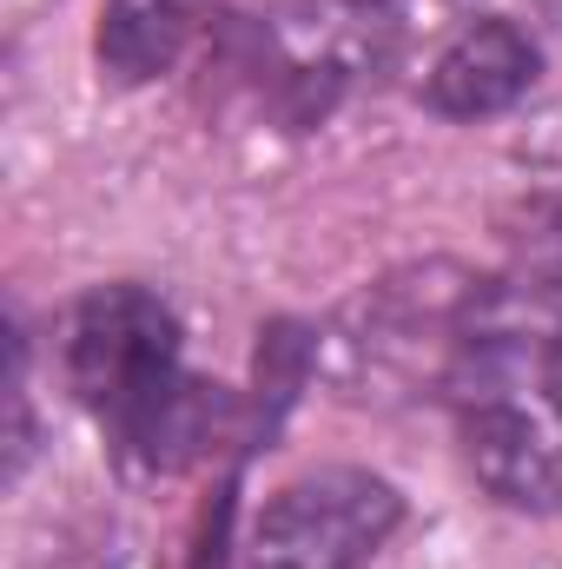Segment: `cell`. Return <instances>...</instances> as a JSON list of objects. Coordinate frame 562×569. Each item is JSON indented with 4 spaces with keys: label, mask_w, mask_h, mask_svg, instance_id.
I'll return each mask as SVG.
<instances>
[{
    "label": "cell",
    "mask_w": 562,
    "mask_h": 569,
    "mask_svg": "<svg viewBox=\"0 0 562 569\" xmlns=\"http://www.w3.org/2000/svg\"><path fill=\"white\" fill-rule=\"evenodd\" d=\"M60 378L100 425L120 463L179 477L219 450L239 418L225 385H205L179 358V318L145 284H93L60 331Z\"/></svg>",
    "instance_id": "2"
},
{
    "label": "cell",
    "mask_w": 562,
    "mask_h": 569,
    "mask_svg": "<svg viewBox=\"0 0 562 569\" xmlns=\"http://www.w3.org/2000/svg\"><path fill=\"white\" fill-rule=\"evenodd\" d=\"M443 405L470 477L523 517L562 510V232L476 279Z\"/></svg>",
    "instance_id": "1"
},
{
    "label": "cell",
    "mask_w": 562,
    "mask_h": 569,
    "mask_svg": "<svg viewBox=\"0 0 562 569\" xmlns=\"http://www.w3.org/2000/svg\"><path fill=\"white\" fill-rule=\"evenodd\" d=\"M404 523L398 483L358 463H318L252 517L245 569H364Z\"/></svg>",
    "instance_id": "4"
},
{
    "label": "cell",
    "mask_w": 562,
    "mask_h": 569,
    "mask_svg": "<svg viewBox=\"0 0 562 569\" xmlns=\"http://www.w3.org/2000/svg\"><path fill=\"white\" fill-rule=\"evenodd\" d=\"M199 33H212L205 0H107L93 53L113 87H145V80L172 73Z\"/></svg>",
    "instance_id": "6"
},
{
    "label": "cell",
    "mask_w": 562,
    "mask_h": 569,
    "mask_svg": "<svg viewBox=\"0 0 562 569\" xmlns=\"http://www.w3.org/2000/svg\"><path fill=\"white\" fill-rule=\"evenodd\" d=\"M536 73H543L536 40L503 13H483L463 33H450L443 53L430 60L423 107L443 120H490V113H510L536 87Z\"/></svg>",
    "instance_id": "5"
},
{
    "label": "cell",
    "mask_w": 562,
    "mask_h": 569,
    "mask_svg": "<svg viewBox=\"0 0 562 569\" xmlns=\"http://www.w3.org/2000/svg\"><path fill=\"white\" fill-rule=\"evenodd\" d=\"M391 60H398L391 0H259L219 13L205 33V67L219 100L279 133L324 127L344 100L378 87Z\"/></svg>",
    "instance_id": "3"
}]
</instances>
